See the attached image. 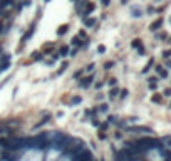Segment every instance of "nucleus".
<instances>
[{"label": "nucleus", "mask_w": 171, "mask_h": 161, "mask_svg": "<svg viewBox=\"0 0 171 161\" xmlns=\"http://www.w3.org/2000/svg\"><path fill=\"white\" fill-rule=\"evenodd\" d=\"M107 84H109V86H111V87H114V86H116V84H118V79H116V77H111V79H109V81H107Z\"/></svg>", "instance_id": "obj_26"}, {"label": "nucleus", "mask_w": 171, "mask_h": 161, "mask_svg": "<svg viewBox=\"0 0 171 161\" xmlns=\"http://www.w3.org/2000/svg\"><path fill=\"white\" fill-rule=\"evenodd\" d=\"M128 133H133V134H146V136H151L154 134L151 127L148 126H129V127H124Z\"/></svg>", "instance_id": "obj_1"}, {"label": "nucleus", "mask_w": 171, "mask_h": 161, "mask_svg": "<svg viewBox=\"0 0 171 161\" xmlns=\"http://www.w3.org/2000/svg\"><path fill=\"white\" fill-rule=\"evenodd\" d=\"M0 57H2V59H0L2 60V64H0V71H5V69L9 67V64H10V56L9 54H2Z\"/></svg>", "instance_id": "obj_7"}, {"label": "nucleus", "mask_w": 171, "mask_h": 161, "mask_svg": "<svg viewBox=\"0 0 171 161\" xmlns=\"http://www.w3.org/2000/svg\"><path fill=\"white\" fill-rule=\"evenodd\" d=\"M101 3L104 7H109V3H111V0H101Z\"/></svg>", "instance_id": "obj_33"}, {"label": "nucleus", "mask_w": 171, "mask_h": 161, "mask_svg": "<svg viewBox=\"0 0 171 161\" xmlns=\"http://www.w3.org/2000/svg\"><path fill=\"white\" fill-rule=\"evenodd\" d=\"M121 138H123V134H121L119 131H118V133H116V139H121Z\"/></svg>", "instance_id": "obj_35"}, {"label": "nucleus", "mask_w": 171, "mask_h": 161, "mask_svg": "<svg viewBox=\"0 0 171 161\" xmlns=\"http://www.w3.org/2000/svg\"><path fill=\"white\" fill-rule=\"evenodd\" d=\"M69 32V24H64V25H61L59 29H57V35L59 37H62L64 34H67Z\"/></svg>", "instance_id": "obj_13"}, {"label": "nucleus", "mask_w": 171, "mask_h": 161, "mask_svg": "<svg viewBox=\"0 0 171 161\" xmlns=\"http://www.w3.org/2000/svg\"><path fill=\"white\" fill-rule=\"evenodd\" d=\"M128 2H129V0H121V3H123V5H126Z\"/></svg>", "instance_id": "obj_36"}, {"label": "nucleus", "mask_w": 171, "mask_h": 161, "mask_svg": "<svg viewBox=\"0 0 171 161\" xmlns=\"http://www.w3.org/2000/svg\"><path fill=\"white\" fill-rule=\"evenodd\" d=\"M163 59H171V51H163Z\"/></svg>", "instance_id": "obj_29"}, {"label": "nucleus", "mask_w": 171, "mask_h": 161, "mask_svg": "<svg viewBox=\"0 0 171 161\" xmlns=\"http://www.w3.org/2000/svg\"><path fill=\"white\" fill-rule=\"evenodd\" d=\"M89 123H91V124H92L94 127H97L99 124H101V121H99V119L96 118V116H94V118H91V119H89Z\"/></svg>", "instance_id": "obj_24"}, {"label": "nucleus", "mask_w": 171, "mask_h": 161, "mask_svg": "<svg viewBox=\"0 0 171 161\" xmlns=\"http://www.w3.org/2000/svg\"><path fill=\"white\" fill-rule=\"evenodd\" d=\"M112 65H114V60H107L104 62V69H112Z\"/></svg>", "instance_id": "obj_27"}, {"label": "nucleus", "mask_w": 171, "mask_h": 161, "mask_svg": "<svg viewBox=\"0 0 171 161\" xmlns=\"http://www.w3.org/2000/svg\"><path fill=\"white\" fill-rule=\"evenodd\" d=\"M118 96H119V87H116V86H114V87H111L109 89V99H116Z\"/></svg>", "instance_id": "obj_17"}, {"label": "nucleus", "mask_w": 171, "mask_h": 161, "mask_svg": "<svg viewBox=\"0 0 171 161\" xmlns=\"http://www.w3.org/2000/svg\"><path fill=\"white\" fill-rule=\"evenodd\" d=\"M69 67V62H67V60H65V62H62V65H61V69H59V71H57L56 74H54V76H61V74L62 72H64L65 71V69H67Z\"/></svg>", "instance_id": "obj_21"}, {"label": "nucleus", "mask_w": 171, "mask_h": 161, "mask_svg": "<svg viewBox=\"0 0 171 161\" xmlns=\"http://www.w3.org/2000/svg\"><path fill=\"white\" fill-rule=\"evenodd\" d=\"M163 96H166V97H171V87H169V89H164V92H163Z\"/></svg>", "instance_id": "obj_31"}, {"label": "nucleus", "mask_w": 171, "mask_h": 161, "mask_svg": "<svg viewBox=\"0 0 171 161\" xmlns=\"http://www.w3.org/2000/svg\"><path fill=\"white\" fill-rule=\"evenodd\" d=\"M81 102H82V97H81V96H72L67 104H69V106H76V104H81Z\"/></svg>", "instance_id": "obj_15"}, {"label": "nucleus", "mask_w": 171, "mask_h": 161, "mask_svg": "<svg viewBox=\"0 0 171 161\" xmlns=\"http://www.w3.org/2000/svg\"><path fill=\"white\" fill-rule=\"evenodd\" d=\"M154 71H156L158 77H161V79H166V77H168V69L163 67V65H156V67H154Z\"/></svg>", "instance_id": "obj_8"}, {"label": "nucleus", "mask_w": 171, "mask_h": 161, "mask_svg": "<svg viewBox=\"0 0 171 161\" xmlns=\"http://www.w3.org/2000/svg\"><path fill=\"white\" fill-rule=\"evenodd\" d=\"M35 25H37V20H34V22L30 24V27H29V30H27L25 34L22 35V39H20V42H22V45L25 44V42H29V40H30V37L34 35V32H35Z\"/></svg>", "instance_id": "obj_3"}, {"label": "nucleus", "mask_w": 171, "mask_h": 161, "mask_svg": "<svg viewBox=\"0 0 171 161\" xmlns=\"http://www.w3.org/2000/svg\"><path fill=\"white\" fill-rule=\"evenodd\" d=\"M82 74H84V69H81V71H77L74 74V79H77V77H82Z\"/></svg>", "instance_id": "obj_30"}, {"label": "nucleus", "mask_w": 171, "mask_h": 161, "mask_svg": "<svg viewBox=\"0 0 171 161\" xmlns=\"http://www.w3.org/2000/svg\"><path fill=\"white\" fill-rule=\"evenodd\" d=\"M161 25H163V19H158V20H154L151 25H149V30L156 32V30H160V29H161Z\"/></svg>", "instance_id": "obj_9"}, {"label": "nucleus", "mask_w": 171, "mask_h": 161, "mask_svg": "<svg viewBox=\"0 0 171 161\" xmlns=\"http://www.w3.org/2000/svg\"><path fill=\"white\" fill-rule=\"evenodd\" d=\"M148 87L151 91H154L158 87V77H149V79H148Z\"/></svg>", "instance_id": "obj_11"}, {"label": "nucleus", "mask_w": 171, "mask_h": 161, "mask_svg": "<svg viewBox=\"0 0 171 161\" xmlns=\"http://www.w3.org/2000/svg\"><path fill=\"white\" fill-rule=\"evenodd\" d=\"M9 25H10V19L9 17H0V35L9 32Z\"/></svg>", "instance_id": "obj_4"}, {"label": "nucleus", "mask_w": 171, "mask_h": 161, "mask_svg": "<svg viewBox=\"0 0 171 161\" xmlns=\"http://www.w3.org/2000/svg\"><path fill=\"white\" fill-rule=\"evenodd\" d=\"M86 3H87V0H76V12H77V15L82 14V10H84Z\"/></svg>", "instance_id": "obj_10"}, {"label": "nucleus", "mask_w": 171, "mask_h": 161, "mask_svg": "<svg viewBox=\"0 0 171 161\" xmlns=\"http://www.w3.org/2000/svg\"><path fill=\"white\" fill-rule=\"evenodd\" d=\"M94 67H96V64H94V62H92V64H87V65H86V69H84V72L94 71Z\"/></svg>", "instance_id": "obj_28"}, {"label": "nucleus", "mask_w": 171, "mask_h": 161, "mask_svg": "<svg viewBox=\"0 0 171 161\" xmlns=\"http://www.w3.org/2000/svg\"><path fill=\"white\" fill-rule=\"evenodd\" d=\"M151 102H154V104H161V102H163V96H161V94H153V96H151Z\"/></svg>", "instance_id": "obj_19"}, {"label": "nucleus", "mask_w": 171, "mask_h": 161, "mask_svg": "<svg viewBox=\"0 0 171 161\" xmlns=\"http://www.w3.org/2000/svg\"><path fill=\"white\" fill-rule=\"evenodd\" d=\"M94 9H96V5L92 2H89V0H87V3H86V7H84V10H82V19H86V17H89L91 14H92L94 12Z\"/></svg>", "instance_id": "obj_5"}, {"label": "nucleus", "mask_w": 171, "mask_h": 161, "mask_svg": "<svg viewBox=\"0 0 171 161\" xmlns=\"http://www.w3.org/2000/svg\"><path fill=\"white\" fill-rule=\"evenodd\" d=\"M102 86H104V82H102V81H99V82H96V84H94V87H96V89H101Z\"/></svg>", "instance_id": "obj_32"}, {"label": "nucleus", "mask_w": 171, "mask_h": 161, "mask_svg": "<svg viewBox=\"0 0 171 161\" xmlns=\"http://www.w3.org/2000/svg\"><path fill=\"white\" fill-rule=\"evenodd\" d=\"M44 52L42 51H35L34 54H32V60H44Z\"/></svg>", "instance_id": "obj_16"}, {"label": "nucleus", "mask_w": 171, "mask_h": 161, "mask_svg": "<svg viewBox=\"0 0 171 161\" xmlns=\"http://www.w3.org/2000/svg\"><path fill=\"white\" fill-rule=\"evenodd\" d=\"M169 107H171V104H169Z\"/></svg>", "instance_id": "obj_38"}, {"label": "nucleus", "mask_w": 171, "mask_h": 161, "mask_svg": "<svg viewBox=\"0 0 171 161\" xmlns=\"http://www.w3.org/2000/svg\"><path fill=\"white\" fill-rule=\"evenodd\" d=\"M70 2H76V0H70Z\"/></svg>", "instance_id": "obj_37"}, {"label": "nucleus", "mask_w": 171, "mask_h": 161, "mask_svg": "<svg viewBox=\"0 0 171 161\" xmlns=\"http://www.w3.org/2000/svg\"><path fill=\"white\" fill-rule=\"evenodd\" d=\"M131 15L134 19H139L141 15H143V10H141L139 7H133V9H131Z\"/></svg>", "instance_id": "obj_14"}, {"label": "nucleus", "mask_w": 171, "mask_h": 161, "mask_svg": "<svg viewBox=\"0 0 171 161\" xmlns=\"http://www.w3.org/2000/svg\"><path fill=\"white\" fill-rule=\"evenodd\" d=\"M153 64H154V60H153V59H149V62L144 65V69H143V71H141V72H143V74H146V72L149 71V69H151V65H153Z\"/></svg>", "instance_id": "obj_22"}, {"label": "nucleus", "mask_w": 171, "mask_h": 161, "mask_svg": "<svg viewBox=\"0 0 171 161\" xmlns=\"http://www.w3.org/2000/svg\"><path fill=\"white\" fill-rule=\"evenodd\" d=\"M107 123H109V124H118L119 119H118V116H109L107 118Z\"/></svg>", "instance_id": "obj_23"}, {"label": "nucleus", "mask_w": 171, "mask_h": 161, "mask_svg": "<svg viewBox=\"0 0 171 161\" xmlns=\"http://www.w3.org/2000/svg\"><path fill=\"white\" fill-rule=\"evenodd\" d=\"M69 52H70V49L67 47V45H64V47H61V51H59V57H65V56H69Z\"/></svg>", "instance_id": "obj_20"}, {"label": "nucleus", "mask_w": 171, "mask_h": 161, "mask_svg": "<svg viewBox=\"0 0 171 161\" xmlns=\"http://www.w3.org/2000/svg\"><path fill=\"white\" fill-rule=\"evenodd\" d=\"M131 47L136 49V51L139 52V56H144V47H143V42H141V39H133Z\"/></svg>", "instance_id": "obj_6"}, {"label": "nucleus", "mask_w": 171, "mask_h": 161, "mask_svg": "<svg viewBox=\"0 0 171 161\" xmlns=\"http://www.w3.org/2000/svg\"><path fill=\"white\" fill-rule=\"evenodd\" d=\"M94 79H96L94 74H89V76H84V77H79L77 86H79L81 89H87L89 86H92V84H94Z\"/></svg>", "instance_id": "obj_2"}, {"label": "nucleus", "mask_w": 171, "mask_h": 161, "mask_svg": "<svg viewBox=\"0 0 171 161\" xmlns=\"http://www.w3.org/2000/svg\"><path fill=\"white\" fill-rule=\"evenodd\" d=\"M104 51H106V47H104V45H99V47H97V52L99 54H102Z\"/></svg>", "instance_id": "obj_34"}, {"label": "nucleus", "mask_w": 171, "mask_h": 161, "mask_svg": "<svg viewBox=\"0 0 171 161\" xmlns=\"http://www.w3.org/2000/svg\"><path fill=\"white\" fill-rule=\"evenodd\" d=\"M128 94H129L128 89H121V91H119V99H126Z\"/></svg>", "instance_id": "obj_25"}, {"label": "nucleus", "mask_w": 171, "mask_h": 161, "mask_svg": "<svg viewBox=\"0 0 171 161\" xmlns=\"http://www.w3.org/2000/svg\"><path fill=\"white\" fill-rule=\"evenodd\" d=\"M82 22H84V25L87 29H92L96 25V19H91V17H86V19H82Z\"/></svg>", "instance_id": "obj_12"}, {"label": "nucleus", "mask_w": 171, "mask_h": 161, "mask_svg": "<svg viewBox=\"0 0 171 161\" xmlns=\"http://www.w3.org/2000/svg\"><path fill=\"white\" fill-rule=\"evenodd\" d=\"M96 107H97V113H107V111H109V104H107V102H102V104H99Z\"/></svg>", "instance_id": "obj_18"}]
</instances>
